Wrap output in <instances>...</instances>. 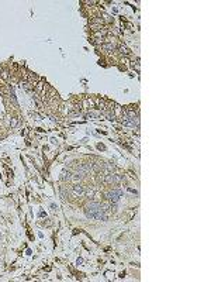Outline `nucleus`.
<instances>
[{
  "instance_id": "f257e3e1",
  "label": "nucleus",
  "mask_w": 211,
  "mask_h": 282,
  "mask_svg": "<svg viewBox=\"0 0 211 282\" xmlns=\"http://www.w3.org/2000/svg\"><path fill=\"white\" fill-rule=\"evenodd\" d=\"M84 213L90 219H96V220H103V219H106L104 207L102 205H99V203H92V205L86 206Z\"/></svg>"
},
{
  "instance_id": "f03ea898",
  "label": "nucleus",
  "mask_w": 211,
  "mask_h": 282,
  "mask_svg": "<svg viewBox=\"0 0 211 282\" xmlns=\"http://www.w3.org/2000/svg\"><path fill=\"white\" fill-rule=\"evenodd\" d=\"M120 196H121V190H111L108 195H107V198H108V200H111V202H117L118 199H120Z\"/></svg>"
},
{
  "instance_id": "7ed1b4c3",
  "label": "nucleus",
  "mask_w": 211,
  "mask_h": 282,
  "mask_svg": "<svg viewBox=\"0 0 211 282\" xmlns=\"http://www.w3.org/2000/svg\"><path fill=\"white\" fill-rule=\"evenodd\" d=\"M73 193H76V195H82V193H83V188H82L80 185L73 186Z\"/></svg>"
},
{
  "instance_id": "20e7f679",
  "label": "nucleus",
  "mask_w": 211,
  "mask_h": 282,
  "mask_svg": "<svg viewBox=\"0 0 211 282\" xmlns=\"http://www.w3.org/2000/svg\"><path fill=\"white\" fill-rule=\"evenodd\" d=\"M120 50H121V52H123V54H130V51H128V48H125V47H121Z\"/></svg>"
}]
</instances>
